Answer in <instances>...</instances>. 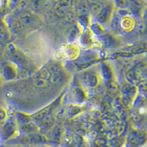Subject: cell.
Masks as SVG:
<instances>
[{"label": "cell", "instance_id": "obj_1", "mask_svg": "<svg viewBox=\"0 0 147 147\" xmlns=\"http://www.w3.org/2000/svg\"><path fill=\"white\" fill-rule=\"evenodd\" d=\"M24 27H36L42 24L41 18L38 15L29 9H23L16 16Z\"/></svg>", "mask_w": 147, "mask_h": 147}, {"label": "cell", "instance_id": "obj_2", "mask_svg": "<svg viewBox=\"0 0 147 147\" xmlns=\"http://www.w3.org/2000/svg\"><path fill=\"white\" fill-rule=\"evenodd\" d=\"M115 11V6L114 5L113 0H109L103 5L102 8L99 13L96 16V22L100 23L101 24H106L110 23V20L112 19Z\"/></svg>", "mask_w": 147, "mask_h": 147}, {"label": "cell", "instance_id": "obj_3", "mask_svg": "<svg viewBox=\"0 0 147 147\" xmlns=\"http://www.w3.org/2000/svg\"><path fill=\"white\" fill-rule=\"evenodd\" d=\"M18 131V122L13 118H8L3 122L1 127V135L5 140H8L17 135Z\"/></svg>", "mask_w": 147, "mask_h": 147}, {"label": "cell", "instance_id": "obj_4", "mask_svg": "<svg viewBox=\"0 0 147 147\" xmlns=\"http://www.w3.org/2000/svg\"><path fill=\"white\" fill-rule=\"evenodd\" d=\"M3 21L8 28L10 32L12 33L20 34L23 32L25 29L24 26L13 14L8 13L5 16Z\"/></svg>", "mask_w": 147, "mask_h": 147}, {"label": "cell", "instance_id": "obj_5", "mask_svg": "<svg viewBox=\"0 0 147 147\" xmlns=\"http://www.w3.org/2000/svg\"><path fill=\"white\" fill-rule=\"evenodd\" d=\"M18 66L13 62H5L2 65L0 74L2 80L11 81L17 78Z\"/></svg>", "mask_w": 147, "mask_h": 147}, {"label": "cell", "instance_id": "obj_6", "mask_svg": "<svg viewBox=\"0 0 147 147\" xmlns=\"http://www.w3.org/2000/svg\"><path fill=\"white\" fill-rule=\"evenodd\" d=\"M22 142L29 146L44 145L49 141L47 136L40 134L39 132L24 135L22 138Z\"/></svg>", "mask_w": 147, "mask_h": 147}, {"label": "cell", "instance_id": "obj_7", "mask_svg": "<svg viewBox=\"0 0 147 147\" xmlns=\"http://www.w3.org/2000/svg\"><path fill=\"white\" fill-rule=\"evenodd\" d=\"M81 80L82 82L85 84L87 87L95 88L96 87L99 82V76L96 74L93 73L91 71H85L82 74Z\"/></svg>", "mask_w": 147, "mask_h": 147}, {"label": "cell", "instance_id": "obj_8", "mask_svg": "<svg viewBox=\"0 0 147 147\" xmlns=\"http://www.w3.org/2000/svg\"><path fill=\"white\" fill-rule=\"evenodd\" d=\"M136 26L135 19L130 15L121 17L119 19V27L126 32L132 30Z\"/></svg>", "mask_w": 147, "mask_h": 147}, {"label": "cell", "instance_id": "obj_9", "mask_svg": "<svg viewBox=\"0 0 147 147\" xmlns=\"http://www.w3.org/2000/svg\"><path fill=\"white\" fill-rule=\"evenodd\" d=\"M63 53L64 56L71 60H74L76 57H77L79 53H80V50L77 46L72 44H67V45L64 46L63 49Z\"/></svg>", "mask_w": 147, "mask_h": 147}, {"label": "cell", "instance_id": "obj_10", "mask_svg": "<svg viewBox=\"0 0 147 147\" xmlns=\"http://www.w3.org/2000/svg\"><path fill=\"white\" fill-rule=\"evenodd\" d=\"M11 57L13 60V63L16 65H18L19 66L24 67V65H25L27 62L25 55L20 52L18 49L11 54Z\"/></svg>", "mask_w": 147, "mask_h": 147}, {"label": "cell", "instance_id": "obj_11", "mask_svg": "<svg viewBox=\"0 0 147 147\" xmlns=\"http://www.w3.org/2000/svg\"><path fill=\"white\" fill-rule=\"evenodd\" d=\"M20 130L22 133L24 135H27V134H32V133H36V132H39L40 128L35 123L32 121L27 122L26 124H22L20 127Z\"/></svg>", "mask_w": 147, "mask_h": 147}, {"label": "cell", "instance_id": "obj_12", "mask_svg": "<svg viewBox=\"0 0 147 147\" xmlns=\"http://www.w3.org/2000/svg\"><path fill=\"white\" fill-rule=\"evenodd\" d=\"M145 141V137L143 136L138 135L135 132H132L128 137V142L130 145L136 146H140Z\"/></svg>", "mask_w": 147, "mask_h": 147}, {"label": "cell", "instance_id": "obj_13", "mask_svg": "<svg viewBox=\"0 0 147 147\" xmlns=\"http://www.w3.org/2000/svg\"><path fill=\"white\" fill-rule=\"evenodd\" d=\"M65 74L63 70H60L59 71L55 72V73L50 74V77L49 79V83L51 84H58L62 82L64 80Z\"/></svg>", "mask_w": 147, "mask_h": 147}, {"label": "cell", "instance_id": "obj_14", "mask_svg": "<svg viewBox=\"0 0 147 147\" xmlns=\"http://www.w3.org/2000/svg\"><path fill=\"white\" fill-rule=\"evenodd\" d=\"M32 84L36 88H44L48 87L49 85V81L35 74V77H33V80H32Z\"/></svg>", "mask_w": 147, "mask_h": 147}, {"label": "cell", "instance_id": "obj_15", "mask_svg": "<svg viewBox=\"0 0 147 147\" xmlns=\"http://www.w3.org/2000/svg\"><path fill=\"white\" fill-rule=\"evenodd\" d=\"M92 32L90 30H86L85 32L82 33V36L80 37V44L84 47H88L90 44H92Z\"/></svg>", "mask_w": 147, "mask_h": 147}, {"label": "cell", "instance_id": "obj_16", "mask_svg": "<svg viewBox=\"0 0 147 147\" xmlns=\"http://www.w3.org/2000/svg\"><path fill=\"white\" fill-rule=\"evenodd\" d=\"M63 130L61 127H55L51 132L50 138L54 142H60L63 138Z\"/></svg>", "mask_w": 147, "mask_h": 147}, {"label": "cell", "instance_id": "obj_17", "mask_svg": "<svg viewBox=\"0 0 147 147\" xmlns=\"http://www.w3.org/2000/svg\"><path fill=\"white\" fill-rule=\"evenodd\" d=\"M10 31L4 21H0V40H7L10 37Z\"/></svg>", "mask_w": 147, "mask_h": 147}, {"label": "cell", "instance_id": "obj_18", "mask_svg": "<svg viewBox=\"0 0 147 147\" xmlns=\"http://www.w3.org/2000/svg\"><path fill=\"white\" fill-rule=\"evenodd\" d=\"M103 7V5L101 2H90L88 3V9L89 13L93 16H96L97 14L99 13L101 9Z\"/></svg>", "mask_w": 147, "mask_h": 147}, {"label": "cell", "instance_id": "obj_19", "mask_svg": "<svg viewBox=\"0 0 147 147\" xmlns=\"http://www.w3.org/2000/svg\"><path fill=\"white\" fill-rule=\"evenodd\" d=\"M41 124H42V128L44 129H49V128L52 127L54 124V121H55V119L52 115H47L46 117H44V119H41Z\"/></svg>", "mask_w": 147, "mask_h": 147}, {"label": "cell", "instance_id": "obj_20", "mask_svg": "<svg viewBox=\"0 0 147 147\" xmlns=\"http://www.w3.org/2000/svg\"><path fill=\"white\" fill-rule=\"evenodd\" d=\"M73 97L76 101L79 102H83L85 99V94L80 88H75L73 89Z\"/></svg>", "mask_w": 147, "mask_h": 147}, {"label": "cell", "instance_id": "obj_21", "mask_svg": "<svg viewBox=\"0 0 147 147\" xmlns=\"http://www.w3.org/2000/svg\"><path fill=\"white\" fill-rule=\"evenodd\" d=\"M10 11V0H0V15L6 16Z\"/></svg>", "mask_w": 147, "mask_h": 147}, {"label": "cell", "instance_id": "obj_22", "mask_svg": "<svg viewBox=\"0 0 147 147\" xmlns=\"http://www.w3.org/2000/svg\"><path fill=\"white\" fill-rule=\"evenodd\" d=\"M90 31H91V32H94V34L97 35H102L105 32L103 25L98 22H96L92 24L91 26H90Z\"/></svg>", "mask_w": 147, "mask_h": 147}, {"label": "cell", "instance_id": "obj_23", "mask_svg": "<svg viewBox=\"0 0 147 147\" xmlns=\"http://www.w3.org/2000/svg\"><path fill=\"white\" fill-rule=\"evenodd\" d=\"M101 73L102 77L105 80H109L112 77V71L110 70V68L105 63H102L101 66Z\"/></svg>", "mask_w": 147, "mask_h": 147}, {"label": "cell", "instance_id": "obj_24", "mask_svg": "<svg viewBox=\"0 0 147 147\" xmlns=\"http://www.w3.org/2000/svg\"><path fill=\"white\" fill-rule=\"evenodd\" d=\"M30 70L27 69L26 67H18L17 71V78L19 79H26L30 76Z\"/></svg>", "mask_w": 147, "mask_h": 147}, {"label": "cell", "instance_id": "obj_25", "mask_svg": "<svg viewBox=\"0 0 147 147\" xmlns=\"http://www.w3.org/2000/svg\"><path fill=\"white\" fill-rule=\"evenodd\" d=\"M82 112V109L80 107H77V106H71L69 107L65 111L67 117H73L74 115H77L78 113Z\"/></svg>", "mask_w": 147, "mask_h": 147}, {"label": "cell", "instance_id": "obj_26", "mask_svg": "<svg viewBox=\"0 0 147 147\" xmlns=\"http://www.w3.org/2000/svg\"><path fill=\"white\" fill-rule=\"evenodd\" d=\"M79 34H80V28H79V26H74L72 27V28L71 29V31L69 32V42H73L77 38Z\"/></svg>", "mask_w": 147, "mask_h": 147}, {"label": "cell", "instance_id": "obj_27", "mask_svg": "<svg viewBox=\"0 0 147 147\" xmlns=\"http://www.w3.org/2000/svg\"><path fill=\"white\" fill-rule=\"evenodd\" d=\"M137 73H136V70H135L134 69H130L128 72H127L126 74V77H127V80H128L129 83L133 85L135 82H136V80H137Z\"/></svg>", "mask_w": 147, "mask_h": 147}, {"label": "cell", "instance_id": "obj_28", "mask_svg": "<svg viewBox=\"0 0 147 147\" xmlns=\"http://www.w3.org/2000/svg\"><path fill=\"white\" fill-rule=\"evenodd\" d=\"M48 71H49V73L52 74V73H55V72H57L59 71L62 70L63 69V67L61 65V64L58 62H54L50 63L48 66L46 67Z\"/></svg>", "mask_w": 147, "mask_h": 147}, {"label": "cell", "instance_id": "obj_29", "mask_svg": "<svg viewBox=\"0 0 147 147\" xmlns=\"http://www.w3.org/2000/svg\"><path fill=\"white\" fill-rule=\"evenodd\" d=\"M109 147H121L124 144V140L121 137L113 138L108 143Z\"/></svg>", "mask_w": 147, "mask_h": 147}, {"label": "cell", "instance_id": "obj_30", "mask_svg": "<svg viewBox=\"0 0 147 147\" xmlns=\"http://www.w3.org/2000/svg\"><path fill=\"white\" fill-rule=\"evenodd\" d=\"M102 40H103V41H102L103 44H105L107 47L112 46L113 44H115V39H114V38H113V36L110 35H107L105 36H104Z\"/></svg>", "mask_w": 147, "mask_h": 147}, {"label": "cell", "instance_id": "obj_31", "mask_svg": "<svg viewBox=\"0 0 147 147\" xmlns=\"http://www.w3.org/2000/svg\"><path fill=\"white\" fill-rule=\"evenodd\" d=\"M75 18H76V13H75V10H71L68 13L65 15V16L64 17L65 18V20L68 22H73L75 20Z\"/></svg>", "mask_w": 147, "mask_h": 147}, {"label": "cell", "instance_id": "obj_32", "mask_svg": "<svg viewBox=\"0 0 147 147\" xmlns=\"http://www.w3.org/2000/svg\"><path fill=\"white\" fill-rule=\"evenodd\" d=\"M17 120L21 122V124H26L27 122H30V118L27 116V115L24 113H18L17 114Z\"/></svg>", "mask_w": 147, "mask_h": 147}, {"label": "cell", "instance_id": "obj_33", "mask_svg": "<svg viewBox=\"0 0 147 147\" xmlns=\"http://www.w3.org/2000/svg\"><path fill=\"white\" fill-rule=\"evenodd\" d=\"M107 145V141L103 138L96 139L94 142V147H106Z\"/></svg>", "mask_w": 147, "mask_h": 147}, {"label": "cell", "instance_id": "obj_34", "mask_svg": "<svg viewBox=\"0 0 147 147\" xmlns=\"http://www.w3.org/2000/svg\"><path fill=\"white\" fill-rule=\"evenodd\" d=\"M133 88H134L133 85H132V84L129 83L128 82V83L123 85V87H122V89H121L122 93H123L124 94H125V95H128V94L132 91Z\"/></svg>", "mask_w": 147, "mask_h": 147}, {"label": "cell", "instance_id": "obj_35", "mask_svg": "<svg viewBox=\"0 0 147 147\" xmlns=\"http://www.w3.org/2000/svg\"><path fill=\"white\" fill-rule=\"evenodd\" d=\"M7 119V111L4 107L0 106V123L5 121Z\"/></svg>", "mask_w": 147, "mask_h": 147}, {"label": "cell", "instance_id": "obj_36", "mask_svg": "<svg viewBox=\"0 0 147 147\" xmlns=\"http://www.w3.org/2000/svg\"><path fill=\"white\" fill-rule=\"evenodd\" d=\"M22 0H10V11H13L17 7H18Z\"/></svg>", "mask_w": 147, "mask_h": 147}, {"label": "cell", "instance_id": "obj_37", "mask_svg": "<svg viewBox=\"0 0 147 147\" xmlns=\"http://www.w3.org/2000/svg\"><path fill=\"white\" fill-rule=\"evenodd\" d=\"M139 88H140V90L145 92L146 90V82L145 80H143L139 83Z\"/></svg>", "mask_w": 147, "mask_h": 147}, {"label": "cell", "instance_id": "obj_38", "mask_svg": "<svg viewBox=\"0 0 147 147\" xmlns=\"http://www.w3.org/2000/svg\"><path fill=\"white\" fill-rule=\"evenodd\" d=\"M92 44H94V47H96V48L97 49L102 48V46H103V43L101 41H94Z\"/></svg>", "mask_w": 147, "mask_h": 147}, {"label": "cell", "instance_id": "obj_39", "mask_svg": "<svg viewBox=\"0 0 147 147\" xmlns=\"http://www.w3.org/2000/svg\"><path fill=\"white\" fill-rule=\"evenodd\" d=\"M144 28H145V27H144V24H140L138 27V31L139 32H140V33H142V32H144Z\"/></svg>", "mask_w": 147, "mask_h": 147}, {"label": "cell", "instance_id": "obj_40", "mask_svg": "<svg viewBox=\"0 0 147 147\" xmlns=\"http://www.w3.org/2000/svg\"><path fill=\"white\" fill-rule=\"evenodd\" d=\"M1 147H24L22 145H3Z\"/></svg>", "mask_w": 147, "mask_h": 147}, {"label": "cell", "instance_id": "obj_41", "mask_svg": "<svg viewBox=\"0 0 147 147\" xmlns=\"http://www.w3.org/2000/svg\"><path fill=\"white\" fill-rule=\"evenodd\" d=\"M89 1L90 2H101L102 3V2H107L109 0H89Z\"/></svg>", "mask_w": 147, "mask_h": 147}, {"label": "cell", "instance_id": "obj_42", "mask_svg": "<svg viewBox=\"0 0 147 147\" xmlns=\"http://www.w3.org/2000/svg\"><path fill=\"white\" fill-rule=\"evenodd\" d=\"M28 147H52L50 146H47L46 144L44 145H38V146H29Z\"/></svg>", "mask_w": 147, "mask_h": 147}, {"label": "cell", "instance_id": "obj_43", "mask_svg": "<svg viewBox=\"0 0 147 147\" xmlns=\"http://www.w3.org/2000/svg\"><path fill=\"white\" fill-rule=\"evenodd\" d=\"M2 77H1V74H0V88L2 86Z\"/></svg>", "mask_w": 147, "mask_h": 147}, {"label": "cell", "instance_id": "obj_44", "mask_svg": "<svg viewBox=\"0 0 147 147\" xmlns=\"http://www.w3.org/2000/svg\"><path fill=\"white\" fill-rule=\"evenodd\" d=\"M144 1H146V0H144Z\"/></svg>", "mask_w": 147, "mask_h": 147}]
</instances>
